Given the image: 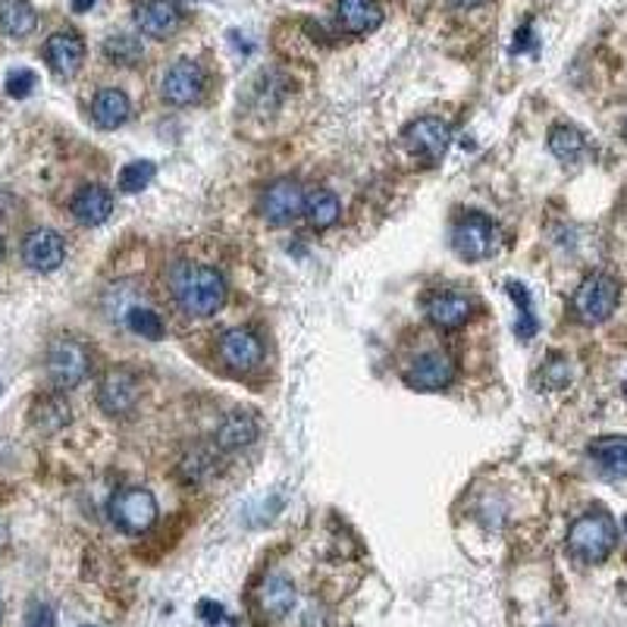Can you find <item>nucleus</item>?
I'll list each match as a JSON object with an SVG mask.
<instances>
[{
    "label": "nucleus",
    "mask_w": 627,
    "mask_h": 627,
    "mask_svg": "<svg viewBox=\"0 0 627 627\" xmlns=\"http://www.w3.org/2000/svg\"><path fill=\"white\" fill-rule=\"evenodd\" d=\"M173 295L189 317H211L226 305V279L208 264H185L173 279Z\"/></svg>",
    "instance_id": "obj_1"
},
{
    "label": "nucleus",
    "mask_w": 627,
    "mask_h": 627,
    "mask_svg": "<svg viewBox=\"0 0 627 627\" xmlns=\"http://www.w3.org/2000/svg\"><path fill=\"white\" fill-rule=\"evenodd\" d=\"M618 543V528L606 511H589L577 518L568 530L571 555L584 565H599Z\"/></svg>",
    "instance_id": "obj_2"
},
{
    "label": "nucleus",
    "mask_w": 627,
    "mask_h": 627,
    "mask_svg": "<svg viewBox=\"0 0 627 627\" xmlns=\"http://www.w3.org/2000/svg\"><path fill=\"white\" fill-rule=\"evenodd\" d=\"M618 298H621V289H618V283L612 276L593 274L574 293V314H577L581 323H589V327L603 323V320H608L615 314Z\"/></svg>",
    "instance_id": "obj_3"
},
{
    "label": "nucleus",
    "mask_w": 627,
    "mask_h": 627,
    "mask_svg": "<svg viewBox=\"0 0 627 627\" xmlns=\"http://www.w3.org/2000/svg\"><path fill=\"white\" fill-rule=\"evenodd\" d=\"M92 371V354L76 339H57L47 352V376L57 390H76Z\"/></svg>",
    "instance_id": "obj_4"
},
{
    "label": "nucleus",
    "mask_w": 627,
    "mask_h": 627,
    "mask_svg": "<svg viewBox=\"0 0 627 627\" xmlns=\"http://www.w3.org/2000/svg\"><path fill=\"white\" fill-rule=\"evenodd\" d=\"M402 145L408 148V155L421 157L427 163L443 160L451 145V126L439 117H421L405 126Z\"/></svg>",
    "instance_id": "obj_5"
},
{
    "label": "nucleus",
    "mask_w": 627,
    "mask_h": 627,
    "mask_svg": "<svg viewBox=\"0 0 627 627\" xmlns=\"http://www.w3.org/2000/svg\"><path fill=\"white\" fill-rule=\"evenodd\" d=\"M110 521L126 533H145L157 521V499L141 487L119 490L110 499Z\"/></svg>",
    "instance_id": "obj_6"
},
{
    "label": "nucleus",
    "mask_w": 627,
    "mask_h": 627,
    "mask_svg": "<svg viewBox=\"0 0 627 627\" xmlns=\"http://www.w3.org/2000/svg\"><path fill=\"white\" fill-rule=\"evenodd\" d=\"M261 216L274 226H289L305 216V192L295 179H276L261 195Z\"/></svg>",
    "instance_id": "obj_7"
},
{
    "label": "nucleus",
    "mask_w": 627,
    "mask_h": 627,
    "mask_svg": "<svg viewBox=\"0 0 627 627\" xmlns=\"http://www.w3.org/2000/svg\"><path fill=\"white\" fill-rule=\"evenodd\" d=\"M451 248L465 261H483L496 248V226L483 214L461 216L451 230Z\"/></svg>",
    "instance_id": "obj_8"
},
{
    "label": "nucleus",
    "mask_w": 627,
    "mask_h": 627,
    "mask_svg": "<svg viewBox=\"0 0 627 627\" xmlns=\"http://www.w3.org/2000/svg\"><path fill=\"white\" fill-rule=\"evenodd\" d=\"M455 380V361L446 352H424L405 371V383L417 392H439Z\"/></svg>",
    "instance_id": "obj_9"
},
{
    "label": "nucleus",
    "mask_w": 627,
    "mask_h": 627,
    "mask_svg": "<svg viewBox=\"0 0 627 627\" xmlns=\"http://www.w3.org/2000/svg\"><path fill=\"white\" fill-rule=\"evenodd\" d=\"M204 95V70L195 60H177L163 76V100L173 107H189Z\"/></svg>",
    "instance_id": "obj_10"
},
{
    "label": "nucleus",
    "mask_w": 627,
    "mask_h": 627,
    "mask_svg": "<svg viewBox=\"0 0 627 627\" xmlns=\"http://www.w3.org/2000/svg\"><path fill=\"white\" fill-rule=\"evenodd\" d=\"M138 402V380L129 368L110 371L98 386V405L107 414H129Z\"/></svg>",
    "instance_id": "obj_11"
},
{
    "label": "nucleus",
    "mask_w": 627,
    "mask_h": 627,
    "mask_svg": "<svg viewBox=\"0 0 627 627\" xmlns=\"http://www.w3.org/2000/svg\"><path fill=\"white\" fill-rule=\"evenodd\" d=\"M63 257H66V245H63V238L54 230H32L22 242V261L39 274L57 270Z\"/></svg>",
    "instance_id": "obj_12"
},
{
    "label": "nucleus",
    "mask_w": 627,
    "mask_h": 627,
    "mask_svg": "<svg viewBox=\"0 0 627 627\" xmlns=\"http://www.w3.org/2000/svg\"><path fill=\"white\" fill-rule=\"evenodd\" d=\"M220 358H223V364L230 371H255L261 358H264V346H261V339L252 330L235 327V330H226L223 339H220Z\"/></svg>",
    "instance_id": "obj_13"
},
{
    "label": "nucleus",
    "mask_w": 627,
    "mask_h": 627,
    "mask_svg": "<svg viewBox=\"0 0 627 627\" xmlns=\"http://www.w3.org/2000/svg\"><path fill=\"white\" fill-rule=\"evenodd\" d=\"M179 7L177 0H141L136 10V22L141 35L148 39H170L179 29Z\"/></svg>",
    "instance_id": "obj_14"
},
{
    "label": "nucleus",
    "mask_w": 627,
    "mask_h": 627,
    "mask_svg": "<svg viewBox=\"0 0 627 627\" xmlns=\"http://www.w3.org/2000/svg\"><path fill=\"white\" fill-rule=\"evenodd\" d=\"M44 57L57 76H76L85 60V41L76 32H54L44 44Z\"/></svg>",
    "instance_id": "obj_15"
},
{
    "label": "nucleus",
    "mask_w": 627,
    "mask_h": 627,
    "mask_svg": "<svg viewBox=\"0 0 627 627\" xmlns=\"http://www.w3.org/2000/svg\"><path fill=\"white\" fill-rule=\"evenodd\" d=\"M470 314H474V301H470L468 295L443 293L433 295L431 301H427V320H431L436 330H458V327L468 323Z\"/></svg>",
    "instance_id": "obj_16"
},
{
    "label": "nucleus",
    "mask_w": 627,
    "mask_h": 627,
    "mask_svg": "<svg viewBox=\"0 0 627 627\" xmlns=\"http://www.w3.org/2000/svg\"><path fill=\"white\" fill-rule=\"evenodd\" d=\"M336 20L349 35H371L383 25V7L376 0H339Z\"/></svg>",
    "instance_id": "obj_17"
},
{
    "label": "nucleus",
    "mask_w": 627,
    "mask_h": 627,
    "mask_svg": "<svg viewBox=\"0 0 627 627\" xmlns=\"http://www.w3.org/2000/svg\"><path fill=\"white\" fill-rule=\"evenodd\" d=\"M589 458L599 474H606L612 480H625L627 477V436H599L589 443Z\"/></svg>",
    "instance_id": "obj_18"
},
{
    "label": "nucleus",
    "mask_w": 627,
    "mask_h": 627,
    "mask_svg": "<svg viewBox=\"0 0 627 627\" xmlns=\"http://www.w3.org/2000/svg\"><path fill=\"white\" fill-rule=\"evenodd\" d=\"M110 214H114V195L104 185H85L73 198V216L82 226H100Z\"/></svg>",
    "instance_id": "obj_19"
},
{
    "label": "nucleus",
    "mask_w": 627,
    "mask_h": 627,
    "mask_svg": "<svg viewBox=\"0 0 627 627\" xmlns=\"http://www.w3.org/2000/svg\"><path fill=\"white\" fill-rule=\"evenodd\" d=\"M257 421L252 412H233L223 417V424L216 427V449L223 451H235L252 446L257 439Z\"/></svg>",
    "instance_id": "obj_20"
},
{
    "label": "nucleus",
    "mask_w": 627,
    "mask_h": 627,
    "mask_svg": "<svg viewBox=\"0 0 627 627\" xmlns=\"http://www.w3.org/2000/svg\"><path fill=\"white\" fill-rule=\"evenodd\" d=\"M129 114H132V104L119 88H100L92 100V119L100 129H119L129 119Z\"/></svg>",
    "instance_id": "obj_21"
},
{
    "label": "nucleus",
    "mask_w": 627,
    "mask_h": 627,
    "mask_svg": "<svg viewBox=\"0 0 627 627\" xmlns=\"http://www.w3.org/2000/svg\"><path fill=\"white\" fill-rule=\"evenodd\" d=\"M35 7L29 0H3L0 3V29L10 35V39H25L35 32Z\"/></svg>",
    "instance_id": "obj_22"
},
{
    "label": "nucleus",
    "mask_w": 627,
    "mask_h": 627,
    "mask_svg": "<svg viewBox=\"0 0 627 627\" xmlns=\"http://www.w3.org/2000/svg\"><path fill=\"white\" fill-rule=\"evenodd\" d=\"M549 151L559 157L562 163H577L587 155V138L574 126H552L549 129Z\"/></svg>",
    "instance_id": "obj_23"
},
{
    "label": "nucleus",
    "mask_w": 627,
    "mask_h": 627,
    "mask_svg": "<svg viewBox=\"0 0 627 627\" xmlns=\"http://www.w3.org/2000/svg\"><path fill=\"white\" fill-rule=\"evenodd\" d=\"M293 606H295L293 581L283 577V574L267 577V584L261 587V608H264L267 615H274V618H283V615H289V608Z\"/></svg>",
    "instance_id": "obj_24"
},
{
    "label": "nucleus",
    "mask_w": 627,
    "mask_h": 627,
    "mask_svg": "<svg viewBox=\"0 0 627 627\" xmlns=\"http://www.w3.org/2000/svg\"><path fill=\"white\" fill-rule=\"evenodd\" d=\"M339 214H342V204H339V198H336L333 192L314 189L311 195H305V216H308V223H311L314 230L333 226Z\"/></svg>",
    "instance_id": "obj_25"
},
{
    "label": "nucleus",
    "mask_w": 627,
    "mask_h": 627,
    "mask_svg": "<svg viewBox=\"0 0 627 627\" xmlns=\"http://www.w3.org/2000/svg\"><path fill=\"white\" fill-rule=\"evenodd\" d=\"M32 414H35V417H32L35 427H41L44 433H54L70 424V405H66V398H60V395H44Z\"/></svg>",
    "instance_id": "obj_26"
},
{
    "label": "nucleus",
    "mask_w": 627,
    "mask_h": 627,
    "mask_svg": "<svg viewBox=\"0 0 627 627\" xmlns=\"http://www.w3.org/2000/svg\"><path fill=\"white\" fill-rule=\"evenodd\" d=\"M157 177V167L151 160H132V163H126L123 170H119V192H126V195H136L141 189H148L151 185V179Z\"/></svg>",
    "instance_id": "obj_27"
},
{
    "label": "nucleus",
    "mask_w": 627,
    "mask_h": 627,
    "mask_svg": "<svg viewBox=\"0 0 627 627\" xmlns=\"http://www.w3.org/2000/svg\"><path fill=\"white\" fill-rule=\"evenodd\" d=\"M104 54L110 63H119V66H136L141 60V41L132 39V35H114V39L104 41Z\"/></svg>",
    "instance_id": "obj_28"
},
{
    "label": "nucleus",
    "mask_w": 627,
    "mask_h": 627,
    "mask_svg": "<svg viewBox=\"0 0 627 627\" xmlns=\"http://www.w3.org/2000/svg\"><path fill=\"white\" fill-rule=\"evenodd\" d=\"M126 320H129V330H132V333L141 336V339H151V342L163 339V333H167L160 314L151 311V308H132Z\"/></svg>",
    "instance_id": "obj_29"
},
{
    "label": "nucleus",
    "mask_w": 627,
    "mask_h": 627,
    "mask_svg": "<svg viewBox=\"0 0 627 627\" xmlns=\"http://www.w3.org/2000/svg\"><path fill=\"white\" fill-rule=\"evenodd\" d=\"M509 295L514 298V305L521 308V320L514 323V333H518V339H530V336L536 333V317H533L530 293L521 283H509Z\"/></svg>",
    "instance_id": "obj_30"
},
{
    "label": "nucleus",
    "mask_w": 627,
    "mask_h": 627,
    "mask_svg": "<svg viewBox=\"0 0 627 627\" xmlns=\"http://www.w3.org/2000/svg\"><path fill=\"white\" fill-rule=\"evenodd\" d=\"M214 470V455H208V451H192V455L182 458V465H179V474H182L185 483H201V480L211 477Z\"/></svg>",
    "instance_id": "obj_31"
},
{
    "label": "nucleus",
    "mask_w": 627,
    "mask_h": 627,
    "mask_svg": "<svg viewBox=\"0 0 627 627\" xmlns=\"http://www.w3.org/2000/svg\"><path fill=\"white\" fill-rule=\"evenodd\" d=\"M35 82H39V76H35L32 70H13V73L7 76V95H10V98H29L32 88H35Z\"/></svg>",
    "instance_id": "obj_32"
},
{
    "label": "nucleus",
    "mask_w": 627,
    "mask_h": 627,
    "mask_svg": "<svg viewBox=\"0 0 627 627\" xmlns=\"http://www.w3.org/2000/svg\"><path fill=\"white\" fill-rule=\"evenodd\" d=\"M568 361H565V358H549L546 368H543V383H546L549 390H562V386H568Z\"/></svg>",
    "instance_id": "obj_33"
},
{
    "label": "nucleus",
    "mask_w": 627,
    "mask_h": 627,
    "mask_svg": "<svg viewBox=\"0 0 627 627\" xmlns=\"http://www.w3.org/2000/svg\"><path fill=\"white\" fill-rule=\"evenodd\" d=\"M25 627H54V612L44 603H35L25 615Z\"/></svg>",
    "instance_id": "obj_34"
},
{
    "label": "nucleus",
    "mask_w": 627,
    "mask_h": 627,
    "mask_svg": "<svg viewBox=\"0 0 627 627\" xmlns=\"http://www.w3.org/2000/svg\"><path fill=\"white\" fill-rule=\"evenodd\" d=\"M198 612H201V618H204V621H211V625H220V621H226V608L216 606V603H211V599L198 603Z\"/></svg>",
    "instance_id": "obj_35"
},
{
    "label": "nucleus",
    "mask_w": 627,
    "mask_h": 627,
    "mask_svg": "<svg viewBox=\"0 0 627 627\" xmlns=\"http://www.w3.org/2000/svg\"><path fill=\"white\" fill-rule=\"evenodd\" d=\"M92 7H95V0H73V10H76V13H88Z\"/></svg>",
    "instance_id": "obj_36"
},
{
    "label": "nucleus",
    "mask_w": 627,
    "mask_h": 627,
    "mask_svg": "<svg viewBox=\"0 0 627 627\" xmlns=\"http://www.w3.org/2000/svg\"><path fill=\"white\" fill-rule=\"evenodd\" d=\"M451 7H458V10H470V7H477V3H483V0H449Z\"/></svg>",
    "instance_id": "obj_37"
},
{
    "label": "nucleus",
    "mask_w": 627,
    "mask_h": 627,
    "mask_svg": "<svg viewBox=\"0 0 627 627\" xmlns=\"http://www.w3.org/2000/svg\"><path fill=\"white\" fill-rule=\"evenodd\" d=\"M0 257H3V242H0Z\"/></svg>",
    "instance_id": "obj_38"
},
{
    "label": "nucleus",
    "mask_w": 627,
    "mask_h": 627,
    "mask_svg": "<svg viewBox=\"0 0 627 627\" xmlns=\"http://www.w3.org/2000/svg\"><path fill=\"white\" fill-rule=\"evenodd\" d=\"M0 615H3V603H0Z\"/></svg>",
    "instance_id": "obj_39"
},
{
    "label": "nucleus",
    "mask_w": 627,
    "mask_h": 627,
    "mask_svg": "<svg viewBox=\"0 0 627 627\" xmlns=\"http://www.w3.org/2000/svg\"><path fill=\"white\" fill-rule=\"evenodd\" d=\"M625 530H627V518H625Z\"/></svg>",
    "instance_id": "obj_40"
},
{
    "label": "nucleus",
    "mask_w": 627,
    "mask_h": 627,
    "mask_svg": "<svg viewBox=\"0 0 627 627\" xmlns=\"http://www.w3.org/2000/svg\"><path fill=\"white\" fill-rule=\"evenodd\" d=\"M0 392H3V386H0Z\"/></svg>",
    "instance_id": "obj_41"
}]
</instances>
